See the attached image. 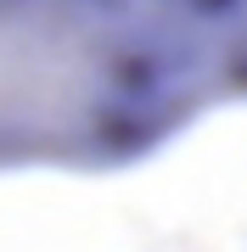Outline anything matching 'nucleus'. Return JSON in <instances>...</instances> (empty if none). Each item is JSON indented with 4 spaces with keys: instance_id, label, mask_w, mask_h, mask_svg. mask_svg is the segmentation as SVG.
Here are the masks:
<instances>
[{
    "instance_id": "obj_1",
    "label": "nucleus",
    "mask_w": 247,
    "mask_h": 252,
    "mask_svg": "<svg viewBox=\"0 0 247 252\" xmlns=\"http://www.w3.org/2000/svg\"><path fill=\"white\" fill-rule=\"evenodd\" d=\"M202 95L146 0H0V174L118 162Z\"/></svg>"
},
{
    "instance_id": "obj_2",
    "label": "nucleus",
    "mask_w": 247,
    "mask_h": 252,
    "mask_svg": "<svg viewBox=\"0 0 247 252\" xmlns=\"http://www.w3.org/2000/svg\"><path fill=\"white\" fill-rule=\"evenodd\" d=\"M146 6L202 67L208 90L247 79V0H146Z\"/></svg>"
}]
</instances>
